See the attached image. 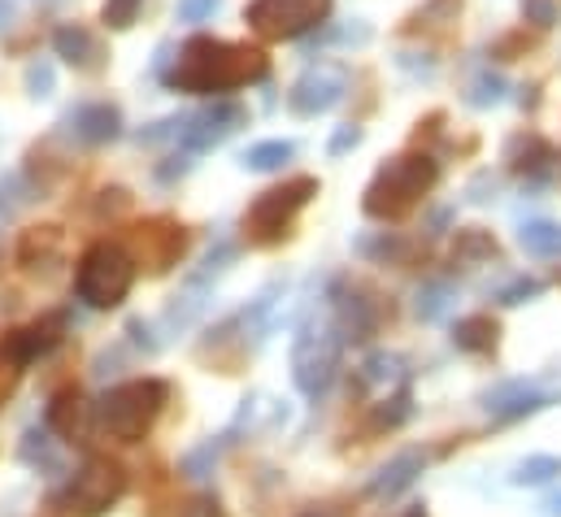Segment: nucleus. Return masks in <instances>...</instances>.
<instances>
[{
  "mask_svg": "<svg viewBox=\"0 0 561 517\" xmlns=\"http://www.w3.org/2000/svg\"><path fill=\"white\" fill-rule=\"evenodd\" d=\"M266 74H271V57L257 44L192 35L161 70V83L170 92H187V96H227L249 83H262Z\"/></svg>",
  "mask_w": 561,
  "mask_h": 517,
  "instance_id": "obj_1",
  "label": "nucleus"
},
{
  "mask_svg": "<svg viewBox=\"0 0 561 517\" xmlns=\"http://www.w3.org/2000/svg\"><path fill=\"white\" fill-rule=\"evenodd\" d=\"M435 183H439V161L431 152H401L375 170L362 196V214L375 222H401L426 200Z\"/></svg>",
  "mask_w": 561,
  "mask_h": 517,
  "instance_id": "obj_2",
  "label": "nucleus"
},
{
  "mask_svg": "<svg viewBox=\"0 0 561 517\" xmlns=\"http://www.w3.org/2000/svg\"><path fill=\"white\" fill-rule=\"evenodd\" d=\"M170 404V383L165 379H131L118 383L96 400V430L118 439V444H140Z\"/></svg>",
  "mask_w": 561,
  "mask_h": 517,
  "instance_id": "obj_3",
  "label": "nucleus"
},
{
  "mask_svg": "<svg viewBox=\"0 0 561 517\" xmlns=\"http://www.w3.org/2000/svg\"><path fill=\"white\" fill-rule=\"evenodd\" d=\"M136 274H140V265L127 253V244L96 240V244L79 257V265H75V296H79L88 309L110 313V309H118V305L131 296Z\"/></svg>",
  "mask_w": 561,
  "mask_h": 517,
  "instance_id": "obj_4",
  "label": "nucleus"
},
{
  "mask_svg": "<svg viewBox=\"0 0 561 517\" xmlns=\"http://www.w3.org/2000/svg\"><path fill=\"white\" fill-rule=\"evenodd\" d=\"M313 196H318V179H313V174H296V179H287L279 187H266V192L249 205V214H244V240H249L253 249H279L283 240L291 235L300 209H305Z\"/></svg>",
  "mask_w": 561,
  "mask_h": 517,
  "instance_id": "obj_5",
  "label": "nucleus"
},
{
  "mask_svg": "<svg viewBox=\"0 0 561 517\" xmlns=\"http://www.w3.org/2000/svg\"><path fill=\"white\" fill-rule=\"evenodd\" d=\"M131 479H127V466L114 461V457H88L75 479L66 483V492L57 496V505L70 517H105L123 496H127Z\"/></svg>",
  "mask_w": 561,
  "mask_h": 517,
  "instance_id": "obj_6",
  "label": "nucleus"
},
{
  "mask_svg": "<svg viewBox=\"0 0 561 517\" xmlns=\"http://www.w3.org/2000/svg\"><path fill=\"white\" fill-rule=\"evenodd\" d=\"M331 9L335 0H249L244 22L266 44H283V39H305L309 31H322Z\"/></svg>",
  "mask_w": 561,
  "mask_h": 517,
  "instance_id": "obj_7",
  "label": "nucleus"
},
{
  "mask_svg": "<svg viewBox=\"0 0 561 517\" xmlns=\"http://www.w3.org/2000/svg\"><path fill=\"white\" fill-rule=\"evenodd\" d=\"M340 353H344V335L335 322L327 326H305L291 344V383L300 395L318 400L322 391L331 388L335 370H340Z\"/></svg>",
  "mask_w": 561,
  "mask_h": 517,
  "instance_id": "obj_8",
  "label": "nucleus"
},
{
  "mask_svg": "<svg viewBox=\"0 0 561 517\" xmlns=\"http://www.w3.org/2000/svg\"><path fill=\"white\" fill-rule=\"evenodd\" d=\"M127 253L148 274H170L187 253V227L170 222V218H148V222L127 231Z\"/></svg>",
  "mask_w": 561,
  "mask_h": 517,
  "instance_id": "obj_9",
  "label": "nucleus"
},
{
  "mask_svg": "<svg viewBox=\"0 0 561 517\" xmlns=\"http://www.w3.org/2000/svg\"><path fill=\"white\" fill-rule=\"evenodd\" d=\"M66 335V313H48V318H35L31 326H18V331H4L0 335V370H13L22 375L26 366H35L39 357H48Z\"/></svg>",
  "mask_w": 561,
  "mask_h": 517,
  "instance_id": "obj_10",
  "label": "nucleus"
},
{
  "mask_svg": "<svg viewBox=\"0 0 561 517\" xmlns=\"http://www.w3.org/2000/svg\"><path fill=\"white\" fill-rule=\"evenodd\" d=\"M244 123H249V110H244L240 101H231V96H214V105H209V110H201V114H192V118L183 123L179 143H183V152L201 157V152H209V148L227 143L236 130L244 127Z\"/></svg>",
  "mask_w": 561,
  "mask_h": 517,
  "instance_id": "obj_11",
  "label": "nucleus"
},
{
  "mask_svg": "<svg viewBox=\"0 0 561 517\" xmlns=\"http://www.w3.org/2000/svg\"><path fill=\"white\" fill-rule=\"evenodd\" d=\"M344 88H348L344 70H335V66H313V70H305V74L291 83L287 110H291L296 118H322V114H331V110L344 101Z\"/></svg>",
  "mask_w": 561,
  "mask_h": 517,
  "instance_id": "obj_12",
  "label": "nucleus"
},
{
  "mask_svg": "<svg viewBox=\"0 0 561 517\" xmlns=\"http://www.w3.org/2000/svg\"><path fill=\"white\" fill-rule=\"evenodd\" d=\"M331 322L340 326L344 340L362 344V340L375 335V326H379V309H375V300H366L362 287H344V283H340V287L331 291Z\"/></svg>",
  "mask_w": 561,
  "mask_h": 517,
  "instance_id": "obj_13",
  "label": "nucleus"
},
{
  "mask_svg": "<svg viewBox=\"0 0 561 517\" xmlns=\"http://www.w3.org/2000/svg\"><path fill=\"white\" fill-rule=\"evenodd\" d=\"M53 53H57L66 66H75L79 74H101L105 61H110V53L101 48V39H96L83 22H61V26L53 31Z\"/></svg>",
  "mask_w": 561,
  "mask_h": 517,
  "instance_id": "obj_14",
  "label": "nucleus"
},
{
  "mask_svg": "<svg viewBox=\"0 0 561 517\" xmlns=\"http://www.w3.org/2000/svg\"><path fill=\"white\" fill-rule=\"evenodd\" d=\"M66 127H70V135H75L79 143L101 148V143H114V139L123 135V110L110 105V101H88V105L70 110Z\"/></svg>",
  "mask_w": 561,
  "mask_h": 517,
  "instance_id": "obj_15",
  "label": "nucleus"
},
{
  "mask_svg": "<svg viewBox=\"0 0 561 517\" xmlns=\"http://www.w3.org/2000/svg\"><path fill=\"white\" fill-rule=\"evenodd\" d=\"M505 161H510L523 179L540 183V179L553 170L558 148H553L549 139H540V135H514V139H510V152H505Z\"/></svg>",
  "mask_w": 561,
  "mask_h": 517,
  "instance_id": "obj_16",
  "label": "nucleus"
},
{
  "mask_svg": "<svg viewBox=\"0 0 561 517\" xmlns=\"http://www.w3.org/2000/svg\"><path fill=\"white\" fill-rule=\"evenodd\" d=\"M83 391L79 388H61L53 391V400H48V409H44V426L48 430H57L61 439H75L79 435V426H83Z\"/></svg>",
  "mask_w": 561,
  "mask_h": 517,
  "instance_id": "obj_17",
  "label": "nucleus"
},
{
  "mask_svg": "<svg viewBox=\"0 0 561 517\" xmlns=\"http://www.w3.org/2000/svg\"><path fill=\"white\" fill-rule=\"evenodd\" d=\"M419 474H422V452H401L397 461H388V466L375 474L370 496H375V501H392V496H401L405 487H414Z\"/></svg>",
  "mask_w": 561,
  "mask_h": 517,
  "instance_id": "obj_18",
  "label": "nucleus"
},
{
  "mask_svg": "<svg viewBox=\"0 0 561 517\" xmlns=\"http://www.w3.org/2000/svg\"><path fill=\"white\" fill-rule=\"evenodd\" d=\"M453 344H457L461 353H474V357L496 353V344H501V322H496V318H488V313L461 318V322L453 326Z\"/></svg>",
  "mask_w": 561,
  "mask_h": 517,
  "instance_id": "obj_19",
  "label": "nucleus"
},
{
  "mask_svg": "<svg viewBox=\"0 0 561 517\" xmlns=\"http://www.w3.org/2000/svg\"><path fill=\"white\" fill-rule=\"evenodd\" d=\"M57 253H61V227H31V231H22L13 261L22 269H39V265L57 261Z\"/></svg>",
  "mask_w": 561,
  "mask_h": 517,
  "instance_id": "obj_20",
  "label": "nucleus"
},
{
  "mask_svg": "<svg viewBox=\"0 0 561 517\" xmlns=\"http://www.w3.org/2000/svg\"><path fill=\"white\" fill-rule=\"evenodd\" d=\"M291 157H296V143H291V139H262V143H253V148L240 157V165L253 170V174H275Z\"/></svg>",
  "mask_w": 561,
  "mask_h": 517,
  "instance_id": "obj_21",
  "label": "nucleus"
},
{
  "mask_svg": "<svg viewBox=\"0 0 561 517\" xmlns=\"http://www.w3.org/2000/svg\"><path fill=\"white\" fill-rule=\"evenodd\" d=\"M518 244L531 257H561V227L558 222H527L518 231Z\"/></svg>",
  "mask_w": 561,
  "mask_h": 517,
  "instance_id": "obj_22",
  "label": "nucleus"
},
{
  "mask_svg": "<svg viewBox=\"0 0 561 517\" xmlns=\"http://www.w3.org/2000/svg\"><path fill=\"white\" fill-rule=\"evenodd\" d=\"M496 257V240L479 227L470 231H457V244H453V265H479V261Z\"/></svg>",
  "mask_w": 561,
  "mask_h": 517,
  "instance_id": "obj_23",
  "label": "nucleus"
},
{
  "mask_svg": "<svg viewBox=\"0 0 561 517\" xmlns=\"http://www.w3.org/2000/svg\"><path fill=\"white\" fill-rule=\"evenodd\" d=\"M39 192L31 187V179L26 174H9V179H0V227L26 205V200H35Z\"/></svg>",
  "mask_w": 561,
  "mask_h": 517,
  "instance_id": "obj_24",
  "label": "nucleus"
},
{
  "mask_svg": "<svg viewBox=\"0 0 561 517\" xmlns=\"http://www.w3.org/2000/svg\"><path fill=\"white\" fill-rule=\"evenodd\" d=\"M410 413H414V404H410V388H401L397 395H388V400L375 409L370 430H397V426H401Z\"/></svg>",
  "mask_w": 561,
  "mask_h": 517,
  "instance_id": "obj_25",
  "label": "nucleus"
},
{
  "mask_svg": "<svg viewBox=\"0 0 561 517\" xmlns=\"http://www.w3.org/2000/svg\"><path fill=\"white\" fill-rule=\"evenodd\" d=\"M222 444H227V435H222ZM222 444H201L196 452H187L183 461H179V474L183 479H209L214 474V466H218V452H222Z\"/></svg>",
  "mask_w": 561,
  "mask_h": 517,
  "instance_id": "obj_26",
  "label": "nucleus"
},
{
  "mask_svg": "<svg viewBox=\"0 0 561 517\" xmlns=\"http://www.w3.org/2000/svg\"><path fill=\"white\" fill-rule=\"evenodd\" d=\"M561 474V457H527L518 470H514V483L518 487H540V483H549V479H558Z\"/></svg>",
  "mask_w": 561,
  "mask_h": 517,
  "instance_id": "obj_27",
  "label": "nucleus"
},
{
  "mask_svg": "<svg viewBox=\"0 0 561 517\" xmlns=\"http://www.w3.org/2000/svg\"><path fill=\"white\" fill-rule=\"evenodd\" d=\"M144 0H105L101 4V26L105 31H131L140 22Z\"/></svg>",
  "mask_w": 561,
  "mask_h": 517,
  "instance_id": "obj_28",
  "label": "nucleus"
},
{
  "mask_svg": "<svg viewBox=\"0 0 561 517\" xmlns=\"http://www.w3.org/2000/svg\"><path fill=\"white\" fill-rule=\"evenodd\" d=\"M505 92H510V83H505L501 74H479V79L470 83V92H466V105L488 110V105H501V101H505Z\"/></svg>",
  "mask_w": 561,
  "mask_h": 517,
  "instance_id": "obj_29",
  "label": "nucleus"
},
{
  "mask_svg": "<svg viewBox=\"0 0 561 517\" xmlns=\"http://www.w3.org/2000/svg\"><path fill=\"white\" fill-rule=\"evenodd\" d=\"M457 13H461V0H426L419 13L410 18V31H419V26H448V22H457Z\"/></svg>",
  "mask_w": 561,
  "mask_h": 517,
  "instance_id": "obj_30",
  "label": "nucleus"
},
{
  "mask_svg": "<svg viewBox=\"0 0 561 517\" xmlns=\"http://www.w3.org/2000/svg\"><path fill=\"white\" fill-rule=\"evenodd\" d=\"M22 461H26V466H53V452H48V426H44V430L31 426V430L22 435Z\"/></svg>",
  "mask_w": 561,
  "mask_h": 517,
  "instance_id": "obj_31",
  "label": "nucleus"
},
{
  "mask_svg": "<svg viewBox=\"0 0 561 517\" xmlns=\"http://www.w3.org/2000/svg\"><path fill=\"white\" fill-rule=\"evenodd\" d=\"M448 296H453V287H448V283H431V287H422L419 291V318L422 322H435V318L444 313Z\"/></svg>",
  "mask_w": 561,
  "mask_h": 517,
  "instance_id": "obj_32",
  "label": "nucleus"
},
{
  "mask_svg": "<svg viewBox=\"0 0 561 517\" xmlns=\"http://www.w3.org/2000/svg\"><path fill=\"white\" fill-rule=\"evenodd\" d=\"M53 88H57L53 66H48V61H31V66H26V92H31V101H48Z\"/></svg>",
  "mask_w": 561,
  "mask_h": 517,
  "instance_id": "obj_33",
  "label": "nucleus"
},
{
  "mask_svg": "<svg viewBox=\"0 0 561 517\" xmlns=\"http://www.w3.org/2000/svg\"><path fill=\"white\" fill-rule=\"evenodd\" d=\"M96 196H101V200L92 205L96 218H118V214L131 209V192H127V187H105V192H96Z\"/></svg>",
  "mask_w": 561,
  "mask_h": 517,
  "instance_id": "obj_34",
  "label": "nucleus"
},
{
  "mask_svg": "<svg viewBox=\"0 0 561 517\" xmlns=\"http://www.w3.org/2000/svg\"><path fill=\"white\" fill-rule=\"evenodd\" d=\"M523 18L531 26H540V31H549V26L561 22V4L558 0H523Z\"/></svg>",
  "mask_w": 561,
  "mask_h": 517,
  "instance_id": "obj_35",
  "label": "nucleus"
},
{
  "mask_svg": "<svg viewBox=\"0 0 561 517\" xmlns=\"http://www.w3.org/2000/svg\"><path fill=\"white\" fill-rule=\"evenodd\" d=\"M549 404V395H518L514 404H496V422H514V417H527V413H540Z\"/></svg>",
  "mask_w": 561,
  "mask_h": 517,
  "instance_id": "obj_36",
  "label": "nucleus"
},
{
  "mask_svg": "<svg viewBox=\"0 0 561 517\" xmlns=\"http://www.w3.org/2000/svg\"><path fill=\"white\" fill-rule=\"evenodd\" d=\"M218 4H222V0H179V4H174V13H179V22H192V26H196V22L214 18V13H218Z\"/></svg>",
  "mask_w": 561,
  "mask_h": 517,
  "instance_id": "obj_37",
  "label": "nucleus"
},
{
  "mask_svg": "<svg viewBox=\"0 0 561 517\" xmlns=\"http://www.w3.org/2000/svg\"><path fill=\"white\" fill-rule=\"evenodd\" d=\"M540 291H545L540 278H518V283H510V287L501 291V305H523L527 296H540Z\"/></svg>",
  "mask_w": 561,
  "mask_h": 517,
  "instance_id": "obj_38",
  "label": "nucleus"
},
{
  "mask_svg": "<svg viewBox=\"0 0 561 517\" xmlns=\"http://www.w3.org/2000/svg\"><path fill=\"white\" fill-rule=\"evenodd\" d=\"M397 357H388V353H375L370 361H366V383H388L392 375H397Z\"/></svg>",
  "mask_w": 561,
  "mask_h": 517,
  "instance_id": "obj_39",
  "label": "nucleus"
},
{
  "mask_svg": "<svg viewBox=\"0 0 561 517\" xmlns=\"http://www.w3.org/2000/svg\"><path fill=\"white\" fill-rule=\"evenodd\" d=\"M357 143H362V127H357V123H348V127H340L335 135H331L327 152H331V157H344V152H353Z\"/></svg>",
  "mask_w": 561,
  "mask_h": 517,
  "instance_id": "obj_40",
  "label": "nucleus"
},
{
  "mask_svg": "<svg viewBox=\"0 0 561 517\" xmlns=\"http://www.w3.org/2000/svg\"><path fill=\"white\" fill-rule=\"evenodd\" d=\"M192 170V152H174V157H165V165H157V183H174V179H183Z\"/></svg>",
  "mask_w": 561,
  "mask_h": 517,
  "instance_id": "obj_41",
  "label": "nucleus"
},
{
  "mask_svg": "<svg viewBox=\"0 0 561 517\" xmlns=\"http://www.w3.org/2000/svg\"><path fill=\"white\" fill-rule=\"evenodd\" d=\"M127 331H131V335H136V344H140L144 353H157V348H161V340H152V331H148V326H144L140 318H136V322H131V326H127Z\"/></svg>",
  "mask_w": 561,
  "mask_h": 517,
  "instance_id": "obj_42",
  "label": "nucleus"
},
{
  "mask_svg": "<svg viewBox=\"0 0 561 517\" xmlns=\"http://www.w3.org/2000/svg\"><path fill=\"white\" fill-rule=\"evenodd\" d=\"M9 18H13V9H9V0H0V26H9Z\"/></svg>",
  "mask_w": 561,
  "mask_h": 517,
  "instance_id": "obj_43",
  "label": "nucleus"
},
{
  "mask_svg": "<svg viewBox=\"0 0 561 517\" xmlns=\"http://www.w3.org/2000/svg\"><path fill=\"white\" fill-rule=\"evenodd\" d=\"M0 265H4V253H0Z\"/></svg>",
  "mask_w": 561,
  "mask_h": 517,
  "instance_id": "obj_44",
  "label": "nucleus"
}]
</instances>
